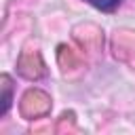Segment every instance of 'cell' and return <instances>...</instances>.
I'll return each mask as SVG.
<instances>
[{
	"instance_id": "6da1fadb",
	"label": "cell",
	"mask_w": 135,
	"mask_h": 135,
	"mask_svg": "<svg viewBox=\"0 0 135 135\" xmlns=\"http://www.w3.org/2000/svg\"><path fill=\"white\" fill-rule=\"evenodd\" d=\"M84 2H89L91 6H95V8H99V11L110 13V11H114L122 0H84Z\"/></svg>"
}]
</instances>
